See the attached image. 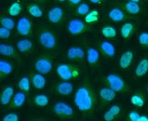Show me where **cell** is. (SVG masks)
I'll return each mask as SVG.
<instances>
[{
	"instance_id": "cell-1",
	"label": "cell",
	"mask_w": 148,
	"mask_h": 121,
	"mask_svg": "<svg viewBox=\"0 0 148 121\" xmlns=\"http://www.w3.org/2000/svg\"><path fill=\"white\" fill-rule=\"evenodd\" d=\"M73 103L77 109L84 116H89L95 111L98 103V96L88 76L82 79L73 96Z\"/></svg>"
},
{
	"instance_id": "cell-2",
	"label": "cell",
	"mask_w": 148,
	"mask_h": 121,
	"mask_svg": "<svg viewBox=\"0 0 148 121\" xmlns=\"http://www.w3.org/2000/svg\"><path fill=\"white\" fill-rule=\"evenodd\" d=\"M39 43L48 51H53L58 47V37L56 33L47 26H40L37 31Z\"/></svg>"
},
{
	"instance_id": "cell-3",
	"label": "cell",
	"mask_w": 148,
	"mask_h": 121,
	"mask_svg": "<svg viewBox=\"0 0 148 121\" xmlns=\"http://www.w3.org/2000/svg\"><path fill=\"white\" fill-rule=\"evenodd\" d=\"M55 71L59 79L67 81L78 79L82 74V70L79 66L73 63L58 64Z\"/></svg>"
},
{
	"instance_id": "cell-4",
	"label": "cell",
	"mask_w": 148,
	"mask_h": 121,
	"mask_svg": "<svg viewBox=\"0 0 148 121\" xmlns=\"http://www.w3.org/2000/svg\"><path fill=\"white\" fill-rule=\"evenodd\" d=\"M103 84L106 86L109 87L110 89H113L114 92L123 93L129 91V87L125 82V80L122 78L120 75L110 73L103 77L102 79Z\"/></svg>"
},
{
	"instance_id": "cell-5",
	"label": "cell",
	"mask_w": 148,
	"mask_h": 121,
	"mask_svg": "<svg viewBox=\"0 0 148 121\" xmlns=\"http://www.w3.org/2000/svg\"><path fill=\"white\" fill-rule=\"evenodd\" d=\"M34 69L42 74H49L53 69V57L51 54L44 53L36 59Z\"/></svg>"
},
{
	"instance_id": "cell-6",
	"label": "cell",
	"mask_w": 148,
	"mask_h": 121,
	"mask_svg": "<svg viewBox=\"0 0 148 121\" xmlns=\"http://www.w3.org/2000/svg\"><path fill=\"white\" fill-rule=\"evenodd\" d=\"M67 30L71 35L79 36L91 30V26H89L80 18H73L67 24Z\"/></svg>"
},
{
	"instance_id": "cell-7",
	"label": "cell",
	"mask_w": 148,
	"mask_h": 121,
	"mask_svg": "<svg viewBox=\"0 0 148 121\" xmlns=\"http://www.w3.org/2000/svg\"><path fill=\"white\" fill-rule=\"evenodd\" d=\"M52 111L55 116L62 120H71L75 117L73 108L64 101L54 103L52 106Z\"/></svg>"
},
{
	"instance_id": "cell-8",
	"label": "cell",
	"mask_w": 148,
	"mask_h": 121,
	"mask_svg": "<svg viewBox=\"0 0 148 121\" xmlns=\"http://www.w3.org/2000/svg\"><path fill=\"white\" fill-rule=\"evenodd\" d=\"M17 34L23 37H32L33 34V23L30 18L22 16L19 18L16 24Z\"/></svg>"
},
{
	"instance_id": "cell-9",
	"label": "cell",
	"mask_w": 148,
	"mask_h": 121,
	"mask_svg": "<svg viewBox=\"0 0 148 121\" xmlns=\"http://www.w3.org/2000/svg\"><path fill=\"white\" fill-rule=\"evenodd\" d=\"M48 21L54 26H59L65 20V11L60 6H53L47 13Z\"/></svg>"
},
{
	"instance_id": "cell-10",
	"label": "cell",
	"mask_w": 148,
	"mask_h": 121,
	"mask_svg": "<svg viewBox=\"0 0 148 121\" xmlns=\"http://www.w3.org/2000/svg\"><path fill=\"white\" fill-rule=\"evenodd\" d=\"M51 91L53 93L62 96V97H69L72 95L74 92V85L72 82L67 80H62L54 84L51 87Z\"/></svg>"
},
{
	"instance_id": "cell-11",
	"label": "cell",
	"mask_w": 148,
	"mask_h": 121,
	"mask_svg": "<svg viewBox=\"0 0 148 121\" xmlns=\"http://www.w3.org/2000/svg\"><path fill=\"white\" fill-rule=\"evenodd\" d=\"M85 48H86V61L87 64L92 68L97 67L100 64V57H101V53L99 50L90 45H86Z\"/></svg>"
},
{
	"instance_id": "cell-12",
	"label": "cell",
	"mask_w": 148,
	"mask_h": 121,
	"mask_svg": "<svg viewBox=\"0 0 148 121\" xmlns=\"http://www.w3.org/2000/svg\"><path fill=\"white\" fill-rule=\"evenodd\" d=\"M97 49L99 50L101 56L107 59L113 58L116 54L115 46L108 39L99 41L97 45Z\"/></svg>"
},
{
	"instance_id": "cell-13",
	"label": "cell",
	"mask_w": 148,
	"mask_h": 121,
	"mask_svg": "<svg viewBox=\"0 0 148 121\" xmlns=\"http://www.w3.org/2000/svg\"><path fill=\"white\" fill-rule=\"evenodd\" d=\"M117 96V93L113 89H110L109 87L105 86L102 89L99 90L98 93V98L101 102V106H105L107 104L110 103L111 101L115 99Z\"/></svg>"
},
{
	"instance_id": "cell-14",
	"label": "cell",
	"mask_w": 148,
	"mask_h": 121,
	"mask_svg": "<svg viewBox=\"0 0 148 121\" xmlns=\"http://www.w3.org/2000/svg\"><path fill=\"white\" fill-rule=\"evenodd\" d=\"M0 55L16 60L17 62H21V57L16 47L11 44H7L4 43H0Z\"/></svg>"
},
{
	"instance_id": "cell-15",
	"label": "cell",
	"mask_w": 148,
	"mask_h": 121,
	"mask_svg": "<svg viewBox=\"0 0 148 121\" xmlns=\"http://www.w3.org/2000/svg\"><path fill=\"white\" fill-rule=\"evenodd\" d=\"M108 17L110 21L114 22H123L127 21V19H130L131 17L127 15L124 11L119 7H111L108 11Z\"/></svg>"
},
{
	"instance_id": "cell-16",
	"label": "cell",
	"mask_w": 148,
	"mask_h": 121,
	"mask_svg": "<svg viewBox=\"0 0 148 121\" xmlns=\"http://www.w3.org/2000/svg\"><path fill=\"white\" fill-rule=\"evenodd\" d=\"M29 77L31 79L32 85L36 89L42 90L46 87L47 81H46V79L45 77V74H40L39 72H36H36L32 71L29 74Z\"/></svg>"
},
{
	"instance_id": "cell-17",
	"label": "cell",
	"mask_w": 148,
	"mask_h": 121,
	"mask_svg": "<svg viewBox=\"0 0 148 121\" xmlns=\"http://www.w3.org/2000/svg\"><path fill=\"white\" fill-rule=\"evenodd\" d=\"M16 47L21 54H30L34 50V43L29 38L25 37L16 42Z\"/></svg>"
},
{
	"instance_id": "cell-18",
	"label": "cell",
	"mask_w": 148,
	"mask_h": 121,
	"mask_svg": "<svg viewBox=\"0 0 148 121\" xmlns=\"http://www.w3.org/2000/svg\"><path fill=\"white\" fill-rule=\"evenodd\" d=\"M14 93H15V90H14L13 86L12 85L5 86L0 93V105H9Z\"/></svg>"
},
{
	"instance_id": "cell-19",
	"label": "cell",
	"mask_w": 148,
	"mask_h": 121,
	"mask_svg": "<svg viewBox=\"0 0 148 121\" xmlns=\"http://www.w3.org/2000/svg\"><path fill=\"white\" fill-rule=\"evenodd\" d=\"M119 7L122 8L128 15H138L142 12L143 8L138 3L127 1L119 5Z\"/></svg>"
},
{
	"instance_id": "cell-20",
	"label": "cell",
	"mask_w": 148,
	"mask_h": 121,
	"mask_svg": "<svg viewBox=\"0 0 148 121\" xmlns=\"http://www.w3.org/2000/svg\"><path fill=\"white\" fill-rule=\"evenodd\" d=\"M136 25L132 21H126L120 28V35L124 40L130 39L136 31Z\"/></svg>"
},
{
	"instance_id": "cell-21",
	"label": "cell",
	"mask_w": 148,
	"mask_h": 121,
	"mask_svg": "<svg viewBox=\"0 0 148 121\" xmlns=\"http://www.w3.org/2000/svg\"><path fill=\"white\" fill-rule=\"evenodd\" d=\"M134 58V53L132 50H127L122 53L119 60V66L122 70H127L132 63Z\"/></svg>"
},
{
	"instance_id": "cell-22",
	"label": "cell",
	"mask_w": 148,
	"mask_h": 121,
	"mask_svg": "<svg viewBox=\"0 0 148 121\" xmlns=\"http://www.w3.org/2000/svg\"><path fill=\"white\" fill-rule=\"evenodd\" d=\"M26 101H27V93L22 91H19L14 93L10 104L8 105L11 109H18L23 106Z\"/></svg>"
},
{
	"instance_id": "cell-23",
	"label": "cell",
	"mask_w": 148,
	"mask_h": 121,
	"mask_svg": "<svg viewBox=\"0 0 148 121\" xmlns=\"http://www.w3.org/2000/svg\"><path fill=\"white\" fill-rule=\"evenodd\" d=\"M130 102L132 105L142 108L146 103V95L142 91H137L131 96Z\"/></svg>"
},
{
	"instance_id": "cell-24",
	"label": "cell",
	"mask_w": 148,
	"mask_h": 121,
	"mask_svg": "<svg viewBox=\"0 0 148 121\" xmlns=\"http://www.w3.org/2000/svg\"><path fill=\"white\" fill-rule=\"evenodd\" d=\"M135 75L138 78L144 77L148 73V58H142L135 68Z\"/></svg>"
},
{
	"instance_id": "cell-25",
	"label": "cell",
	"mask_w": 148,
	"mask_h": 121,
	"mask_svg": "<svg viewBox=\"0 0 148 121\" xmlns=\"http://www.w3.org/2000/svg\"><path fill=\"white\" fill-rule=\"evenodd\" d=\"M13 71V66L10 62L0 60V80L9 76Z\"/></svg>"
},
{
	"instance_id": "cell-26",
	"label": "cell",
	"mask_w": 148,
	"mask_h": 121,
	"mask_svg": "<svg viewBox=\"0 0 148 121\" xmlns=\"http://www.w3.org/2000/svg\"><path fill=\"white\" fill-rule=\"evenodd\" d=\"M27 11L30 16H32L34 18H36V19L41 18L44 15V11H43L41 7L36 3H29L27 6Z\"/></svg>"
},
{
	"instance_id": "cell-27",
	"label": "cell",
	"mask_w": 148,
	"mask_h": 121,
	"mask_svg": "<svg viewBox=\"0 0 148 121\" xmlns=\"http://www.w3.org/2000/svg\"><path fill=\"white\" fill-rule=\"evenodd\" d=\"M101 35L106 39H114L118 36L116 28L111 25H106L101 28Z\"/></svg>"
},
{
	"instance_id": "cell-28",
	"label": "cell",
	"mask_w": 148,
	"mask_h": 121,
	"mask_svg": "<svg viewBox=\"0 0 148 121\" xmlns=\"http://www.w3.org/2000/svg\"><path fill=\"white\" fill-rule=\"evenodd\" d=\"M23 11V6L20 0H16L11 3L8 7V14L12 17L19 16Z\"/></svg>"
},
{
	"instance_id": "cell-29",
	"label": "cell",
	"mask_w": 148,
	"mask_h": 121,
	"mask_svg": "<svg viewBox=\"0 0 148 121\" xmlns=\"http://www.w3.org/2000/svg\"><path fill=\"white\" fill-rule=\"evenodd\" d=\"M32 104L36 105L37 107H45L49 105V97H48V95L44 94H37L34 96L32 99Z\"/></svg>"
},
{
	"instance_id": "cell-30",
	"label": "cell",
	"mask_w": 148,
	"mask_h": 121,
	"mask_svg": "<svg viewBox=\"0 0 148 121\" xmlns=\"http://www.w3.org/2000/svg\"><path fill=\"white\" fill-rule=\"evenodd\" d=\"M101 19V12L97 9L90 10L86 16H84V21L89 26H92L96 24Z\"/></svg>"
},
{
	"instance_id": "cell-31",
	"label": "cell",
	"mask_w": 148,
	"mask_h": 121,
	"mask_svg": "<svg viewBox=\"0 0 148 121\" xmlns=\"http://www.w3.org/2000/svg\"><path fill=\"white\" fill-rule=\"evenodd\" d=\"M31 86H32V83L29 76L21 77L17 83V87L20 91H22L26 93H28L31 91Z\"/></svg>"
},
{
	"instance_id": "cell-32",
	"label": "cell",
	"mask_w": 148,
	"mask_h": 121,
	"mask_svg": "<svg viewBox=\"0 0 148 121\" xmlns=\"http://www.w3.org/2000/svg\"><path fill=\"white\" fill-rule=\"evenodd\" d=\"M0 26L12 30L16 26V23L12 16H5L0 14Z\"/></svg>"
},
{
	"instance_id": "cell-33",
	"label": "cell",
	"mask_w": 148,
	"mask_h": 121,
	"mask_svg": "<svg viewBox=\"0 0 148 121\" xmlns=\"http://www.w3.org/2000/svg\"><path fill=\"white\" fill-rule=\"evenodd\" d=\"M90 11V7L86 3H81L75 8V15L77 16H85Z\"/></svg>"
},
{
	"instance_id": "cell-34",
	"label": "cell",
	"mask_w": 148,
	"mask_h": 121,
	"mask_svg": "<svg viewBox=\"0 0 148 121\" xmlns=\"http://www.w3.org/2000/svg\"><path fill=\"white\" fill-rule=\"evenodd\" d=\"M76 57L77 62L83 63L86 60V50L81 46H76Z\"/></svg>"
},
{
	"instance_id": "cell-35",
	"label": "cell",
	"mask_w": 148,
	"mask_h": 121,
	"mask_svg": "<svg viewBox=\"0 0 148 121\" xmlns=\"http://www.w3.org/2000/svg\"><path fill=\"white\" fill-rule=\"evenodd\" d=\"M138 43L140 46L148 49V32H142L138 35Z\"/></svg>"
},
{
	"instance_id": "cell-36",
	"label": "cell",
	"mask_w": 148,
	"mask_h": 121,
	"mask_svg": "<svg viewBox=\"0 0 148 121\" xmlns=\"http://www.w3.org/2000/svg\"><path fill=\"white\" fill-rule=\"evenodd\" d=\"M66 57L69 61L77 62V57H76V46H72L68 49L66 53Z\"/></svg>"
},
{
	"instance_id": "cell-37",
	"label": "cell",
	"mask_w": 148,
	"mask_h": 121,
	"mask_svg": "<svg viewBox=\"0 0 148 121\" xmlns=\"http://www.w3.org/2000/svg\"><path fill=\"white\" fill-rule=\"evenodd\" d=\"M19 116L16 114V113H14V112H11V113H8L5 116L3 117L2 120L3 121H19Z\"/></svg>"
},
{
	"instance_id": "cell-38",
	"label": "cell",
	"mask_w": 148,
	"mask_h": 121,
	"mask_svg": "<svg viewBox=\"0 0 148 121\" xmlns=\"http://www.w3.org/2000/svg\"><path fill=\"white\" fill-rule=\"evenodd\" d=\"M12 30L6 29L4 27L0 26V39H8L12 35Z\"/></svg>"
},
{
	"instance_id": "cell-39",
	"label": "cell",
	"mask_w": 148,
	"mask_h": 121,
	"mask_svg": "<svg viewBox=\"0 0 148 121\" xmlns=\"http://www.w3.org/2000/svg\"><path fill=\"white\" fill-rule=\"evenodd\" d=\"M140 114L137 111H131L127 114V119L128 121H139Z\"/></svg>"
},
{
	"instance_id": "cell-40",
	"label": "cell",
	"mask_w": 148,
	"mask_h": 121,
	"mask_svg": "<svg viewBox=\"0 0 148 121\" xmlns=\"http://www.w3.org/2000/svg\"><path fill=\"white\" fill-rule=\"evenodd\" d=\"M109 111H110L111 113L115 116L116 118H118L119 116H120V113H121V107H120V105H117V104H114V105H112L109 108Z\"/></svg>"
},
{
	"instance_id": "cell-41",
	"label": "cell",
	"mask_w": 148,
	"mask_h": 121,
	"mask_svg": "<svg viewBox=\"0 0 148 121\" xmlns=\"http://www.w3.org/2000/svg\"><path fill=\"white\" fill-rule=\"evenodd\" d=\"M103 119L106 121H114L117 118L109 110H107L103 115Z\"/></svg>"
},
{
	"instance_id": "cell-42",
	"label": "cell",
	"mask_w": 148,
	"mask_h": 121,
	"mask_svg": "<svg viewBox=\"0 0 148 121\" xmlns=\"http://www.w3.org/2000/svg\"><path fill=\"white\" fill-rule=\"evenodd\" d=\"M69 7H76L79 3L82 2V0H67Z\"/></svg>"
},
{
	"instance_id": "cell-43",
	"label": "cell",
	"mask_w": 148,
	"mask_h": 121,
	"mask_svg": "<svg viewBox=\"0 0 148 121\" xmlns=\"http://www.w3.org/2000/svg\"><path fill=\"white\" fill-rule=\"evenodd\" d=\"M89 2L91 3L92 4H98V5H101V4H102V3L105 2V0H89Z\"/></svg>"
},
{
	"instance_id": "cell-44",
	"label": "cell",
	"mask_w": 148,
	"mask_h": 121,
	"mask_svg": "<svg viewBox=\"0 0 148 121\" xmlns=\"http://www.w3.org/2000/svg\"><path fill=\"white\" fill-rule=\"evenodd\" d=\"M139 121H148V116L145 115H141L139 118Z\"/></svg>"
},
{
	"instance_id": "cell-45",
	"label": "cell",
	"mask_w": 148,
	"mask_h": 121,
	"mask_svg": "<svg viewBox=\"0 0 148 121\" xmlns=\"http://www.w3.org/2000/svg\"><path fill=\"white\" fill-rule=\"evenodd\" d=\"M36 2H39V3H45L47 0H36Z\"/></svg>"
},
{
	"instance_id": "cell-46",
	"label": "cell",
	"mask_w": 148,
	"mask_h": 121,
	"mask_svg": "<svg viewBox=\"0 0 148 121\" xmlns=\"http://www.w3.org/2000/svg\"><path fill=\"white\" fill-rule=\"evenodd\" d=\"M127 1H131V2H135V3H140L141 2V0H127Z\"/></svg>"
},
{
	"instance_id": "cell-47",
	"label": "cell",
	"mask_w": 148,
	"mask_h": 121,
	"mask_svg": "<svg viewBox=\"0 0 148 121\" xmlns=\"http://www.w3.org/2000/svg\"><path fill=\"white\" fill-rule=\"evenodd\" d=\"M56 1H58L59 3H64V2H66L67 0H56Z\"/></svg>"
},
{
	"instance_id": "cell-48",
	"label": "cell",
	"mask_w": 148,
	"mask_h": 121,
	"mask_svg": "<svg viewBox=\"0 0 148 121\" xmlns=\"http://www.w3.org/2000/svg\"><path fill=\"white\" fill-rule=\"evenodd\" d=\"M147 94H148V84H147Z\"/></svg>"
},
{
	"instance_id": "cell-49",
	"label": "cell",
	"mask_w": 148,
	"mask_h": 121,
	"mask_svg": "<svg viewBox=\"0 0 148 121\" xmlns=\"http://www.w3.org/2000/svg\"><path fill=\"white\" fill-rule=\"evenodd\" d=\"M147 24H148V21H147Z\"/></svg>"
}]
</instances>
